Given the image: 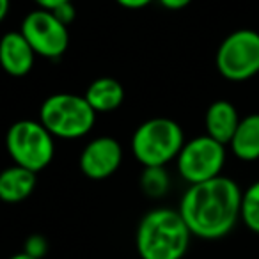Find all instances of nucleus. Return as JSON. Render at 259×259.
I'll use <instances>...</instances> for the list:
<instances>
[{"instance_id": "nucleus-22", "label": "nucleus", "mask_w": 259, "mask_h": 259, "mask_svg": "<svg viewBox=\"0 0 259 259\" xmlns=\"http://www.w3.org/2000/svg\"><path fill=\"white\" fill-rule=\"evenodd\" d=\"M9 8H11V0H0V23L4 22V18L8 16Z\"/></svg>"}, {"instance_id": "nucleus-19", "label": "nucleus", "mask_w": 259, "mask_h": 259, "mask_svg": "<svg viewBox=\"0 0 259 259\" xmlns=\"http://www.w3.org/2000/svg\"><path fill=\"white\" fill-rule=\"evenodd\" d=\"M115 2L124 9H142L151 4V2H155V0H115Z\"/></svg>"}, {"instance_id": "nucleus-5", "label": "nucleus", "mask_w": 259, "mask_h": 259, "mask_svg": "<svg viewBox=\"0 0 259 259\" xmlns=\"http://www.w3.org/2000/svg\"><path fill=\"white\" fill-rule=\"evenodd\" d=\"M54 135L34 119H22L9 126L6 134V149L15 165L41 172L55 156Z\"/></svg>"}, {"instance_id": "nucleus-15", "label": "nucleus", "mask_w": 259, "mask_h": 259, "mask_svg": "<svg viewBox=\"0 0 259 259\" xmlns=\"http://www.w3.org/2000/svg\"><path fill=\"white\" fill-rule=\"evenodd\" d=\"M141 188L151 199L163 197L170 188V174L165 167H144L141 174Z\"/></svg>"}, {"instance_id": "nucleus-2", "label": "nucleus", "mask_w": 259, "mask_h": 259, "mask_svg": "<svg viewBox=\"0 0 259 259\" xmlns=\"http://www.w3.org/2000/svg\"><path fill=\"white\" fill-rule=\"evenodd\" d=\"M192 233L178 209L155 208L141 219L135 247L141 259H183Z\"/></svg>"}, {"instance_id": "nucleus-14", "label": "nucleus", "mask_w": 259, "mask_h": 259, "mask_svg": "<svg viewBox=\"0 0 259 259\" xmlns=\"http://www.w3.org/2000/svg\"><path fill=\"white\" fill-rule=\"evenodd\" d=\"M83 98L96 114H107L121 107L124 100V89L112 76H101L87 87Z\"/></svg>"}, {"instance_id": "nucleus-4", "label": "nucleus", "mask_w": 259, "mask_h": 259, "mask_svg": "<svg viewBox=\"0 0 259 259\" xmlns=\"http://www.w3.org/2000/svg\"><path fill=\"white\" fill-rule=\"evenodd\" d=\"M96 112L78 94L57 93L41 103L39 122L55 139L85 137L94 126Z\"/></svg>"}, {"instance_id": "nucleus-8", "label": "nucleus", "mask_w": 259, "mask_h": 259, "mask_svg": "<svg viewBox=\"0 0 259 259\" xmlns=\"http://www.w3.org/2000/svg\"><path fill=\"white\" fill-rule=\"evenodd\" d=\"M20 32L23 34L36 55L59 59L69 47V30L52 11L34 9L23 18Z\"/></svg>"}, {"instance_id": "nucleus-10", "label": "nucleus", "mask_w": 259, "mask_h": 259, "mask_svg": "<svg viewBox=\"0 0 259 259\" xmlns=\"http://www.w3.org/2000/svg\"><path fill=\"white\" fill-rule=\"evenodd\" d=\"M36 52L20 30L6 32L0 39V66L11 76H25L30 73Z\"/></svg>"}, {"instance_id": "nucleus-11", "label": "nucleus", "mask_w": 259, "mask_h": 259, "mask_svg": "<svg viewBox=\"0 0 259 259\" xmlns=\"http://www.w3.org/2000/svg\"><path fill=\"white\" fill-rule=\"evenodd\" d=\"M240 124V115L231 101L217 100L208 107L204 115L206 135L224 146H229L234 132Z\"/></svg>"}, {"instance_id": "nucleus-13", "label": "nucleus", "mask_w": 259, "mask_h": 259, "mask_svg": "<svg viewBox=\"0 0 259 259\" xmlns=\"http://www.w3.org/2000/svg\"><path fill=\"white\" fill-rule=\"evenodd\" d=\"M229 148L241 162L259 160V114H248L247 117L240 119Z\"/></svg>"}, {"instance_id": "nucleus-1", "label": "nucleus", "mask_w": 259, "mask_h": 259, "mask_svg": "<svg viewBox=\"0 0 259 259\" xmlns=\"http://www.w3.org/2000/svg\"><path fill=\"white\" fill-rule=\"evenodd\" d=\"M241 188L227 176L190 185L180 201V215L192 236L220 240L227 236L240 220Z\"/></svg>"}, {"instance_id": "nucleus-16", "label": "nucleus", "mask_w": 259, "mask_h": 259, "mask_svg": "<svg viewBox=\"0 0 259 259\" xmlns=\"http://www.w3.org/2000/svg\"><path fill=\"white\" fill-rule=\"evenodd\" d=\"M240 220L247 226V229L259 234V180L241 194Z\"/></svg>"}, {"instance_id": "nucleus-7", "label": "nucleus", "mask_w": 259, "mask_h": 259, "mask_svg": "<svg viewBox=\"0 0 259 259\" xmlns=\"http://www.w3.org/2000/svg\"><path fill=\"white\" fill-rule=\"evenodd\" d=\"M226 165V146L208 135L187 141L176 158L180 176L187 183L197 185L222 176Z\"/></svg>"}, {"instance_id": "nucleus-20", "label": "nucleus", "mask_w": 259, "mask_h": 259, "mask_svg": "<svg viewBox=\"0 0 259 259\" xmlns=\"http://www.w3.org/2000/svg\"><path fill=\"white\" fill-rule=\"evenodd\" d=\"M158 2L170 11H180V9H185L187 6L192 4V0H158Z\"/></svg>"}, {"instance_id": "nucleus-18", "label": "nucleus", "mask_w": 259, "mask_h": 259, "mask_svg": "<svg viewBox=\"0 0 259 259\" xmlns=\"http://www.w3.org/2000/svg\"><path fill=\"white\" fill-rule=\"evenodd\" d=\"M52 13H54L55 18H57L61 23H64L66 27H69V23H71L73 20H75V16H76L75 6H73L71 2H66V4L59 6V8L54 9Z\"/></svg>"}, {"instance_id": "nucleus-9", "label": "nucleus", "mask_w": 259, "mask_h": 259, "mask_svg": "<svg viewBox=\"0 0 259 259\" xmlns=\"http://www.w3.org/2000/svg\"><path fill=\"white\" fill-rule=\"evenodd\" d=\"M122 162V148L114 137H96L82 149L78 167L89 180H107Z\"/></svg>"}, {"instance_id": "nucleus-6", "label": "nucleus", "mask_w": 259, "mask_h": 259, "mask_svg": "<svg viewBox=\"0 0 259 259\" xmlns=\"http://www.w3.org/2000/svg\"><path fill=\"white\" fill-rule=\"evenodd\" d=\"M219 73L229 82H245L259 73V32L238 29L220 43L215 55Z\"/></svg>"}, {"instance_id": "nucleus-12", "label": "nucleus", "mask_w": 259, "mask_h": 259, "mask_svg": "<svg viewBox=\"0 0 259 259\" xmlns=\"http://www.w3.org/2000/svg\"><path fill=\"white\" fill-rule=\"evenodd\" d=\"M36 188V172L13 163L0 172V201L16 204L32 195Z\"/></svg>"}, {"instance_id": "nucleus-21", "label": "nucleus", "mask_w": 259, "mask_h": 259, "mask_svg": "<svg viewBox=\"0 0 259 259\" xmlns=\"http://www.w3.org/2000/svg\"><path fill=\"white\" fill-rule=\"evenodd\" d=\"M37 6H39V9H45V11H54V9H57L59 6L66 4V2H71V0H34Z\"/></svg>"}, {"instance_id": "nucleus-3", "label": "nucleus", "mask_w": 259, "mask_h": 259, "mask_svg": "<svg viewBox=\"0 0 259 259\" xmlns=\"http://www.w3.org/2000/svg\"><path fill=\"white\" fill-rule=\"evenodd\" d=\"M183 128L169 117L144 121L132 137V155L144 167H165L174 162L185 144Z\"/></svg>"}, {"instance_id": "nucleus-17", "label": "nucleus", "mask_w": 259, "mask_h": 259, "mask_svg": "<svg viewBox=\"0 0 259 259\" xmlns=\"http://www.w3.org/2000/svg\"><path fill=\"white\" fill-rule=\"evenodd\" d=\"M27 255L36 259H43L48 252V241L43 234H30L23 243V250Z\"/></svg>"}, {"instance_id": "nucleus-23", "label": "nucleus", "mask_w": 259, "mask_h": 259, "mask_svg": "<svg viewBox=\"0 0 259 259\" xmlns=\"http://www.w3.org/2000/svg\"><path fill=\"white\" fill-rule=\"evenodd\" d=\"M9 259H36V257H30V255H27L25 252H18V254L11 255Z\"/></svg>"}]
</instances>
